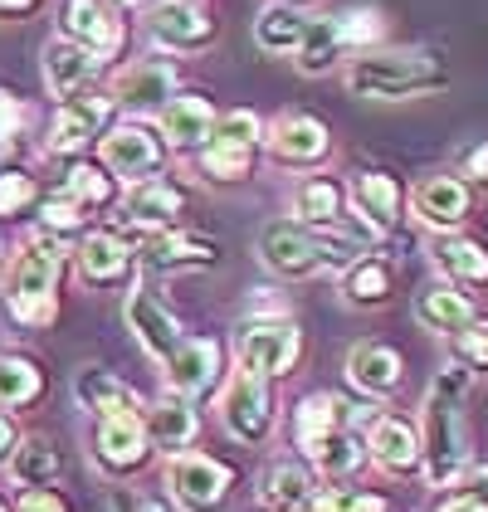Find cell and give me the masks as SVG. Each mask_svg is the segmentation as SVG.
Segmentation results:
<instances>
[{"mask_svg":"<svg viewBox=\"0 0 488 512\" xmlns=\"http://www.w3.org/2000/svg\"><path fill=\"white\" fill-rule=\"evenodd\" d=\"M64 254H69L64 239L54 230H40L5 264L0 293H5V308L20 327H49L54 322V293H59V274H64Z\"/></svg>","mask_w":488,"mask_h":512,"instance_id":"1","label":"cell"},{"mask_svg":"<svg viewBox=\"0 0 488 512\" xmlns=\"http://www.w3.org/2000/svg\"><path fill=\"white\" fill-rule=\"evenodd\" d=\"M449 83V69L425 49H366L347 64V88L357 98L401 103L420 93H440Z\"/></svg>","mask_w":488,"mask_h":512,"instance_id":"2","label":"cell"},{"mask_svg":"<svg viewBox=\"0 0 488 512\" xmlns=\"http://www.w3.org/2000/svg\"><path fill=\"white\" fill-rule=\"evenodd\" d=\"M259 259L279 278H313L323 269H352L362 259V239L327 235L303 220H274L259 230Z\"/></svg>","mask_w":488,"mask_h":512,"instance_id":"3","label":"cell"},{"mask_svg":"<svg viewBox=\"0 0 488 512\" xmlns=\"http://www.w3.org/2000/svg\"><path fill=\"white\" fill-rule=\"evenodd\" d=\"M464 391H469V371L445 366L425 400V473L435 488H449L464 469V420H459Z\"/></svg>","mask_w":488,"mask_h":512,"instance_id":"4","label":"cell"},{"mask_svg":"<svg viewBox=\"0 0 488 512\" xmlns=\"http://www.w3.org/2000/svg\"><path fill=\"white\" fill-rule=\"evenodd\" d=\"M166 483H171V493H176L181 508L215 512L230 498L235 473L225 469V464H215V459H205V454H176V459L166 464Z\"/></svg>","mask_w":488,"mask_h":512,"instance_id":"5","label":"cell"},{"mask_svg":"<svg viewBox=\"0 0 488 512\" xmlns=\"http://www.w3.org/2000/svg\"><path fill=\"white\" fill-rule=\"evenodd\" d=\"M113 118V98H103V93H69V98H59V113L49 122V152H79L88 147L103 127Z\"/></svg>","mask_w":488,"mask_h":512,"instance_id":"6","label":"cell"},{"mask_svg":"<svg viewBox=\"0 0 488 512\" xmlns=\"http://www.w3.org/2000/svg\"><path fill=\"white\" fill-rule=\"evenodd\" d=\"M220 415H225V430L244 439V444H259L264 434L274 430V400H269V386H264V376H254V371H244L230 381V391H225V405H220Z\"/></svg>","mask_w":488,"mask_h":512,"instance_id":"7","label":"cell"},{"mask_svg":"<svg viewBox=\"0 0 488 512\" xmlns=\"http://www.w3.org/2000/svg\"><path fill=\"white\" fill-rule=\"evenodd\" d=\"M162 137H152V127H142V122H122L113 127L108 137H103V166L122 176V181H147V176H157L162 171Z\"/></svg>","mask_w":488,"mask_h":512,"instance_id":"8","label":"cell"},{"mask_svg":"<svg viewBox=\"0 0 488 512\" xmlns=\"http://www.w3.org/2000/svg\"><path fill=\"white\" fill-rule=\"evenodd\" d=\"M298 327L293 322H249L240 332V366L254 376H284L298 361Z\"/></svg>","mask_w":488,"mask_h":512,"instance_id":"9","label":"cell"},{"mask_svg":"<svg viewBox=\"0 0 488 512\" xmlns=\"http://www.w3.org/2000/svg\"><path fill=\"white\" fill-rule=\"evenodd\" d=\"M93 444H98L93 454H98L103 469L127 473L147 459L152 434H147V420H142L137 410H118V415H103V420H98V439H93Z\"/></svg>","mask_w":488,"mask_h":512,"instance_id":"10","label":"cell"},{"mask_svg":"<svg viewBox=\"0 0 488 512\" xmlns=\"http://www.w3.org/2000/svg\"><path fill=\"white\" fill-rule=\"evenodd\" d=\"M122 313H127V327H132V337L142 342V352L157 356L162 366L171 361V356H176V347L186 342V337H181V322L166 313V308L157 303V298H152V293H147V288H132V293H127V308H122Z\"/></svg>","mask_w":488,"mask_h":512,"instance_id":"11","label":"cell"},{"mask_svg":"<svg viewBox=\"0 0 488 512\" xmlns=\"http://www.w3.org/2000/svg\"><path fill=\"white\" fill-rule=\"evenodd\" d=\"M59 30H64V40L93 49L98 59L118 54L122 44V30L113 20V10H108V0H64L59 5Z\"/></svg>","mask_w":488,"mask_h":512,"instance_id":"12","label":"cell"},{"mask_svg":"<svg viewBox=\"0 0 488 512\" xmlns=\"http://www.w3.org/2000/svg\"><path fill=\"white\" fill-rule=\"evenodd\" d=\"M147 35L162 49H205L215 40V20L205 10H196L191 0H162L147 15Z\"/></svg>","mask_w":488,"mask_h":512,"instance_id":"13","label":"cell"},{"mask_svg":"<svg viewBox=\"0 0 488 512\" xmlns=\"http://www.w3.org/2000/svg\"><path fill=\"white\" fill-rule=\"evenodd\" d=\"M220 259V244L186 230H166V235L142 244V269L147 274H181V269H210Z\"/></svg>","mask_w":488,"mask_h":512,"instance_id":"14","label":"cell"},{"mask_svg":"<svg viewBox=\"0 0 488 512\" xmlns=\"http://www.w3.org/2000/svg\"><path fill=\"white\" fill-rule=\"evenodd\" d=\"M176 98V69L166 59H142L132 69H122L113 83V103L132 108V113H147V108H166Z\"/></svg>","mask_w":488,"mask_h":512,"instance_id":"15","label":"cell"},{"mask_svg":"<svg viewBox=\"0 0 488 512\" xmlns=\"http://www.w3.org/2000/svg\"><path fill=\"white\" fill-rule=\"evenodd\" d=\"M327 147H332L327 127L318 118H308V113H284L269 127V152L284 166H313V161L327 157Z\"/></svg>","mask_w":488,"mask_h":512,"instance_id":"16","label":"cell"},{"mask_svg":"<svg viewBox=\"0 0 488 512\" xmlns=\"http://www.w3.org/2000/svg\"><path fill=\"white\" fill-rule=\"evenodd\" d=\"M44 88L54 93V98H69V93H79V88H88V79L98 74V54L93 49H83V44L74 40H49L44 44Z\"/></svg>","mask_w":488,"mask_h":512,"instance_id":"17","label":"cell"},{"mask_svg":"<svg viewBox=\"0 0 488 512\" xmlns=\"http://www.w3.org/2000/svg\"><path fill=\"white\" fill-rule=\"evenodd\" d=\"M210 132H215V108L205 103L201 93H181V98H171L162 108V137L166 147H176V152H196L210 142Z\"/></svg>","mask_w":488,"mask_h":512,"instance_id":"18","label":"cell"},{"mask_svg":"<svg viewBox=\"0 0 488 512\" xmlns=\"http://www.w3.org/2000/svg\"><path fill=\"white\" fill-rule=\"evenodd\" d=\"M410 205H415V215H420L425 225L454 230V225H464V215H469V186L454 181V176H430V181H420V186L410 191Z\"/></svg>","mask_w":488,"mask_h":512,"instance_id":"19","label":"cell"},{"mask_svg":"<svg viewBox=\"0 0 488 512\" xmlns=\"http://www.w3.org/2000/svg\"><path fill=\"white\" fill-rule=\"evenodd\" d=\"M220 376V347L210 337H196V342H181L176 356L166 361V381L176 386V395H201L215 386Z\"/></svg>","mask_w":488,"mask_h":512,"instance_id":"20","label":"cell"},{"mask_svg":"<svg viewBox=\"0 0 488 512\" xmlns=\"http://www.w3.org/2000/svg\"><path fill=\"white\" fill-rule=\"evenodd\" d=\"M352 205H357V215L371 225V235H381V230H391L396 215H401V186H396L386 171H362V176L352 181Z\"/></svg>","mask_w":488,"mask_h":512,"instance_id":"21","label":"cell"},{"mask_svg":"<svg viewBox=\"0 0 488 512\" xmlns=\"http://www.w3.org/2000/svg\"><path fill=\"white\" fill-rule=\"evenodd\" d=\"M181 186H171L162 176H147V181H132V191L122 200V210H127V220L132 225H171L176 215H181Z\"/></svg>","mask_w":488,"mask_h":512,"instance_id":"22","label":"cell"},{"mask_svg":"<svg viewBox=\"0 0 488 512\" xmlns=\"http://www.w3.org/2000/svg\"><path fill=\"white\" fill-rule=\"evenodd\" d=\"M74 259H79V278L88 288H108V283H118L132 269V249L118 235H88Z\"/></svg>","mask_w":488,"mask_h":512,"instance_id":"23","label":"cell"},{"mask_svg":"<svg viewBox=\"0 0 488 512\" xmlns=\"http://www.w3.org/2000/svg\"><path fill=\"white\" fill-rule=\"evenodd\" d=\"M415 317H420L425 332L454 337V332H464V327L474 322V308H469L464 293H454V288H445V283H435V288H420V293H415Z\"/></svg>","mask_w":488,"mask_h":512,"instance_id":"24","label":"cell"},{"mask_svg":"<svg viewBox=\"0 0 488 512\" xmlns=\"http://www.w3.org/2000/svg\"><path fill=\"white\" fill-rule=\"evenodd\" d=\"M10 478H15V488H49L59 473H64V459H59V449L44 439V434H25L15 449H10Z\"/></svg>","mask_w":488,"mask_h":512,"instance_id":"25","label":"cell"},{"mask_svg":"<svg viewBox=\"0 0 488 512\" xmlns=\"http://www.w3.org/2000/svg\"><path fill=\"white\" fill-rule=\"evenodd\" d=\"M347 376L366 395H391L401 386V356L391 347H381V342H362L357 352L347 356Z\"/></svg>","mask_w":488,"mask_h":512,"instance_id":"26","label":"cell"},{"mask_svg":"<svg viewBox=\"0 0 488 512\" xmlns=\"http://www.w3.org/2000/svg\"><path fill=\"white\" fill-rule=\"evenodd\" d=\"M313 493H318V483H313V473L303 464H274L259 478V498L274 512H303L313 503Z\"/></svg>","mask_w":488,"mask_h":512,"instance_id":"27","label":"cell"},{"mask_svg":"<svg viewBox=\"0 0 488 512\" xmlns=\"http://www.w3.org/2000/svg\"><path fill=\"white\" fill-rule=\"evenodd\" d=\"M308 20H313V15H298L288 0L264 5L259 20H254V44L269 49V54H298V44L308 35Z\"/></svg>","mask_w":488,"mask_h":512,"instance_id":"28","label":"cell"},{"mask_svg":"<svg viewBox=\"0 0 488 512\" xmlns=\"http://www.w3.org/2000/svg\"><path fill=\"white\" fill-rule=\"evenodd\" d=\"M147 434H152V444L157 449H186L191 439H196V410H191V400L186 395H166L157 400L152 410H147Z\"/></svg>","mask_w":488,"mask_h":512,"instance_id":"29","label":"cell"},{"mask_svg":"<svg viewBox=\"0 0 488 512\" xmlns=\"http://www.w3.org/2000/svg\"><path fill=\"white\" fill-rule=\"evenodd\" d=\"M366 449H371V459H376L381 469H391V473H410L420 464V439H415V430L401 425V420H376Z\"/></svg>","mask_w":488,"mask_h":512,"instance_id":"30","label":"cell"},{"mask_svg":"<svg viewBox=\"0 0 488 512\" xmlns=\"http://www.w3.org/2000/svg\"><path fill=\"white\" fill-rule=\"evenodd\" d=\"M342 49H347L342 20H337V15H313V20H308V35L298 44V69H303V74H327V69L342 59Z\"/></svg>","mask_w":488,"mask_h":512,"instance_id":"31","label":"cell"},{"mask_svg":"<svg viewBox=\"0 0 488 512\" xmlns=\"http://www.w3.org/2000/svg\"><path fill=\"white\" fill-rule=\"evenodd\" d=\"M74 391H79L83 410H93L98 420H103V415H118V410H137V395L127 391V386H122L113 371H98V366L79 371Z\"/></svg>","mask_w":488,"mask_h":512,"instance_id":"32","label":"cell"},{"mask_svg":"<svg viewBox=\"0 0 488 512\" xmlns=\"http://www.w3.org/2000/svg\"><path fill=\"white\" fill-rule=\"evenodd\" d=\"M44 395V371L30 356H0V410H25Z\"/></svg>","mask_w":488,"mask_h":512,"instance_id":"33","label":"cell"},{"mask_svg":"<svg viewBox=\"0 0 488 512\" xmlns=\"http://www.w3.org/2000/svg\"><path fill=\"white\" fill-rule=\"evenodd\" d=\"M293 210H298L303 225L332 230V225L342 220V186H337V181H323V176H313V181H303V186L293 191Z\"/></svg>","mask_w":488,"mask_h":512,"instance_id":"34","label":"cell"},{"mask_svg":"<svg viewBox=\"0 0 488 512\" xmlns=\"http://www.w3.org/2000/svg\"><path fill=\"white\" fill-rule=\"evenodd\" d=\"M342 293H347V303H357V308H376V303H386L391 298V269L381 264V259H357L347 278H342Z\"/></svg>","mask_w":488,"mask_h":512,"instance_id":"35","label":"cell"},{"mask_svg":"<svg viewBox=\"0 0 488 512\" xmlns=\"http://www.w3.org/2000/svg\"><path fill=\"white\" fill-rule=\"evenodd\" d=\"M435 264L459 283H488V254L474 239H440L435 244Z\"/></svg>","mask_w":488,"mask_h":512,"instance_id":"36","label":"cell"},{"mask_svg":"<svg viewBox=\"0 0 488 512\" xmlns=\"http://www.w3.org/2000/svg\"><path fill=\"white\" fill-rule=\"evenodd\" d=\"M254 166V147L244 142H225V137H210L201 147V171L210 181H244Z\"/></svg>","mask_w":488,"mask_h":512,"instance_id":"37","label":"cell"},{"mask_svg":"<svg viewBox=\"0 0 488 512\" xmlns=\"http://www.w3.org/2000/svg\"><path fill=\"white\" fill-rule=\"evenodd\" d=\"M308 459H313L323 473L342 478V473H352L357 464H362V444L337 425L332 434H323V439H313V444H308Z\"/></svg>","mask_w":488,"mask_h":512,"instance_id":"38","label":"cell"},{"mask_svg":"<svg viewBox=\"0 0 488 512\" xmlns=\"http://www.w3.org/2000/svg\"><path fill=\"white\" fill-rule=\"evenodd\" d=\"M342 425V405L332 400V395H308L303 405H298V420H293V430H298V444L308 449L313 439H323Z\"/></svg>","mask_w":488,"mask_h":512,"instance_id":"39","label":"cell"},{"mask_svg":"<svg viewBox=\"0 0 488 512\" xmlns=\"http://www.w3.org/2000/svg\"><path fill=\"white\" fill-rule=\"evenodd\" d=\"M64 196L79 200V205H108L113 200V176H103L98 166H74L69 181H64Z\"/></svg>","mask_w":488,"mask_h":512,"instance_id":"40","label":"cell"},{"mask_svg":"<svg viewBox=\"0 0 488 512\" xmlns=\"http://www.w3.org/2000/svg\"><path fill=\"white\" fill-rule=\"evenodd\" d=\"M210 137H225V142H244V147H259V137H264V122L254 118L249 108H235V113L215 118V132H210Z\"/></svg>","mask_w":488,"mask_h":512,"instance_id":"41","label":"cell"},{"mask_svg":"<svg viewBox=\"0 0 488 512\" xmlns=\"http://www.w3.org/2000/svg\"><path fill=\"white\" fill-rule=\"evenodd\" d=\"M35 205V176L25 171H5L0 176V215H20Z\"/></svg>","mask_w":488,"mask_h":512,"instance_id":"42","label":"cell"},{"mask_svg":"<svg viewBox=\"0 0 488 512\" xmlns=\"http://www.w3.org/2000/svg\"><path fill=\"white\" fill-rule=\"evenodd\" d=\"M337 20H342L347 49H362V44L381 40V15H376V10H352V15H337Z\"/></svg>","mask_w":488,"mask_h":512,"instance_id":"43","label":"cell"},{"mask_svg":"<svg viewBox=\"0 0 488 512\" xmlns=\"http://www.w3.org/2000/svg\"><path fill=\"white\" fill-rule=\"evenodd\" d=\"M83 205L79 200H69V196H54V200H44V230H54V235H69V230H79L83 225V215H79Z\"/></svg>","mask_w":488,"mask_h":512,"instance_id":"44","label":"cell"},{"mask_svg":"<svg viewBox=\"0 0 488 512\" xmlns=\"http://www.w3.org/2000/svg\"><path fill=\"white\" fill-rule=\"evenodd\" d=\"M20 122H25V108H20V98L0 88V152H10V142L20 137Z\"/></svg>","mask_w":488,"mask_h":512,"instance_id":"45","label":"cell"},{"mask_svg":"<svg viewBox=\"0 0 488 512\" xmlns=\"http://www.w3.org/2000/svg\"><path fill=\"white\" fill-rule=\"evenodd\" d=\"M459 347H464V361L469 366H484L488 371V322H469L459 332Z\"/></svg>","mask_w":488,"mask_h":512,"instance_id":"46","label":"cell"},{"mask_svg":"<svg viewBox=\"0 0 488 512\" xmlns=\"http://www.w3.org/2000/svg\"><path fill=\"white\" fill-rule=\"evenodd\" d=\"M15 512H69V508H64V498L49 493V488H25V493L15 498Z\"/></svg>","mask_w":488,"mask_h":512,"instance_id":"47","label":"cell"},{"mask_svg":"<svg viewBox=\"0 0 488 512\" xmlns=\"http://www.w3.org/2000/svg\"><path fill=\"white\" fill-rule=\"evenodd\" d=\"M113 512H162L157 503L137 498V493H113Z\"/></svg>","mask_w":488,"mask_h":512,"instance_id":"48","label":"cell"},{"mask_svg":"<svg viewBox=\"0 0 488 512\" xmlns=\"http://www.w3.org/2000/svg\"><path fill=\"white\" fill-rule=\"evenodd\" d=\"M445 512H488V498H479V493H464L459 503H449Z\"/></svg>","mask_w":488,"mask_h":512,"instance_id":"49","label":"cell"},{"mask_svg":"<svg viewBox=\"0 0 488 512\" xmlns=\"http://www.w3.org/2000/svg\"><path fill=\"white\" fill-rule=\"evenodd\" d=\"M10 449H15V425H10V420L0 415V464L10 459Z\"/></svg>","mask_w":488,"mask_h":512,"instance_id":"50","label":"cell"},{"mask_svg":"<svg viewBox=\"0 0 488 512\" xmlns=\"http://www.w3.org/2000/svg\"><path fill=\"white\" fill-rule=\"evenodd\" d=\"M469 171H474V176H488V147H479V152L469 157Z\"/></svg>","mask_w":488,"mask_h":512,"instance_id":"51","label":"cell"},{"mask_svg":"<svg viewBox=\"0 0 488 512\" xmlns=\"http://www.w3.org/2000/svg\"><path fill=\"white\" fill-rule=\"evenodd\" d=\"M113 5H137V0H113Z\"/></svg>","mask_w":488,"mask_h":512,"instance_id":"52","label":"cell"},{"mask_svg":"<svg viewBox=\"0 0 488 512\" xmlns=\"http://www.w3.org/2000/svg\"><path fill=\"white\" fill-rule=\"evenodd\" d=\"M0 259H5V239H0Z\"/></svg>","mask_w":488,"mask_h":512,"instance_id":"53","label":"cell"},{"mask_svg":"<svg viewBox=\"0 0 488 512\" xmlns=\"http://www.w3.org/2000/svg\"><path fill=\"white\" fill-rule=\"evenodd\" d=\"M288 5H293V0H288Z\"/></svg>","mask_w":488,"mask_h":512,"instance_id":"54","label":"cell"},{"mask_svg":"<svg viewBox=\"0 0 488 512\" xmlns=\"http://www.w3.org/2000/svg\"><path fill=\"white\" fill-rule=\"evenodd\" d=\"M0 512H5V508H0Z\"/></svg>","mask_w":488,"mask_h":512,"instance_id":"55","label":"cell"}]
</instances>
